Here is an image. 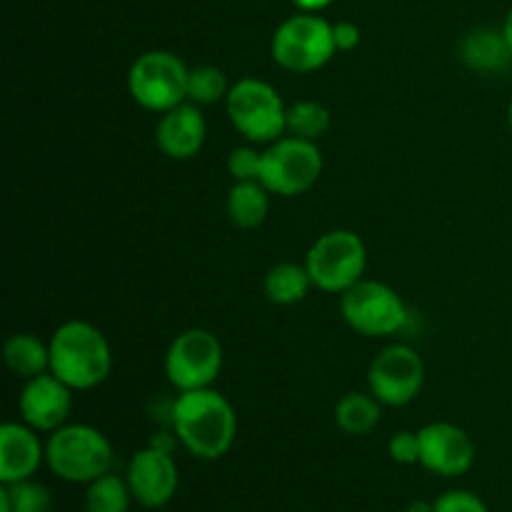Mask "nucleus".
<instances>
[{"mask_svg": "<svg viewBox=\"0 0 512 512\" xmlns=\"http://www.w3.org/2000/svg\"><path fill=\"white\" fill-rule=\"evenodd\" d=\"M170 428L193 458L218 460L233 448L238 415L230 400L218 390H188L173 400Z\"/></svg>", "mask_w": 512, "mask_h": 512, "instance_id": "nucleus-1", "label": "nucleus"}, {"mask_svg": "<svg viewBox=\"0 0 512 512\" xmlns=\"http://www.w3.org/2000/svg\"><path fill=\"white\" fill-rule=\"evenodd\" d=\"M113 350L108 338L85 320H68L50 338V373L70 390H93L108 380Z\"/></svg>", "mask_w": 512, "mask_h": 512, "instance_id": "nucleus-2", "label": "nucleus"}, {"mask_svg": "<svg viewBox=\"0 0 512 512\" xmlns=\"http://www.w3.org/2000/svg\"><path fill=\"white\" fill-rule=\"evenodd\" d=\"M113 460V445L93 425L65 423L45 443V463L65 483H93L113 470Z\"/></svg>", "mask_w": 512, "mask_h": 512, "instance_id": "nucleus-3", "label": "nucleus"}, {"mask_svg": "<svg viewBox=\"0 0 512 512\" xmlns=\"http://www.w3.org/2000/svg\"><path fill=\"white\" fill-rule=\"evenodd\" d=\"M225 110L233 128L253 145H270L285 133L288 105L278 90L258 78H240L230 85Z\"/></svg>", "mask_w": 512, "mask_h": 512, "instance_id": "nucleus-4", "label": "nucleus"}, {"mask_svg": "<svg viewBox=\"0 0 512 512\" xmlns=\"http://www.w3.org/2000/svg\"><path fill=\"white\" fill-rule=\"evenodd\" d=\"M305 268L313 280V288L343 295L345 290L363 280L365 268H368V248L353 230H330L310 245L305 255Z\"/></svg>", "mask_w": 512, "mask_h": 512, "instance_id": "nucleus-5", "label": "nucleus"}, {"mask_svg": "<svg viewBox=\"0 0 512 512\" xmlns=\"http://www.w3.org/2000/svg\"><path fill=\"white\" fill-rule=\"evenodd\" d=\"M273 60L288 73H315L325 68L338 53L333 25L318 13H298L283 20L270 43Z\"/></svg>", "mask_w": 512, "mask_h": 512, "instance_id": "nucleus-6", "label": "nucleus"}, {"mask_svg": "<svg viewBox=\"0 0 512 512\" xmlns=\"http://www.w3.org/2000/svg\"><path fill=\"white\" fill-rule=\"evenodd\" d=\"M190 68L170 50H148L128 70V93L140 108L168 113L188 100Z\"/></svg>", "mask_w": 512, "mask_h": 512, "instance_id": "nucleus-7", "label": "nucleus"}, {"mask_svg": "<svg viewBox=\"0 0 512 512\" xmlns=\"http://www.w3.org/2000/svg\"><path fill=\"white\" fill-rule=\"evenodd\" d=\"M340 315L350 330L365 338H388L408 325V305L390 285L360 280L340 295Z\"/></svg>", "mask_w": 512, "mask_h": 512, "instance_id": "nucleus-8", "label": "nucleus"}, {"mask_svg": "<svg viewBox=\"0 0 512 512\" xmlns=\"http://www.w3.org/2000/svg\"><path fill=\"white\" fill-rule=\"evenodd\" d=\"M323 175V153L313 140L278 138L263 150L260 183L273 195L293 198L313 188Z\"/></svg>", "mask_w": 512, "mask_h": 512, "instance_id": "nucleus-9", "label": "nucleus"}, {"mask_svg": "<svg viewBox=\"0 0 512 512\" xmlns=\"http://www.w3.org/2000/svg\"><path fill=\"white\" fill-rule=\"evenodd\" d=\"M220 370H223V345L210 330H183L165 353V375L180 393L210 388L218 380Z\"/></svg>", "mask_w": 512, "mask_h": 512, "instance_id": "nucleus-10", "label": "nucleus"}, {"mask_svg": "<svg viewBox=\"0 0 512 512\" xmlns=\"http://www.w3.org/2000/svg\"><path fill=\"white\" fill-rule=\"evenodd\" d=\"M425 385V363L410 345H388L368 368V388L388 408L413 403Z\"/></svg>", "mask_w": 512, "mask_h": 512, "instance_id": "nucleus-11", "label": "nucleus"}, {"mask_svg": "<svg viewBox=\"0 0 512 512\" xmlns=\"http://www.w3.org/2000/svg\"><path fill=\"white\" fill-rule=\"evenodd\" d=\"M125 480H128L135 503L148 510H158L175 498L180 475L173 453L148 445L130 458Z\"/></svg>", "mask_w": 512, "mask_h": 512, "instance_id": "nucleus-12", "label": "nucleus"}, {"mask_svg": "<svg viewBox=\"0 0 512 512\" xmlns=\"http://www.w3.org/2000/svg\"><path fill=\"white\" fill-rule=\"evenodd\" d=\"M420 465L440 478L465 475L475 463V443L453 423H430L418 430Z\"/></svg>", "mask_w": 512, "mask_h": 512, "instance_id": "nucleus-13", "label": "nucleus"}, {"mask_svg": "<svg viewBox=\"0 0 512 512\" xmlns=\"http://www.w3.org/2000/svg\"><path fill=\"white\" fill-rule=\"evenodd\" d=\"M70 393L73 390L63 380L55 378L53 373L25 380L18 400L20 418L38 433H55L68 423L70 408H73V395Z\"/></svg>", "mask_w": 512, "mask_h": 512, "instance_id": "nucleus-14", "label": "nucleus"}, {"mask_svg": "<svg viewBox=\"0 0 512 512\" xmlns=\"http://www.w3.org/2000/svg\"><path fill=\"white\" fill-rule=\"evenodd\" d=\"M205 138H208V125L200 113V105L190 103V100L163 113L158 130H155V143H158L160 153L168 155L170 160L195 158L203 150Z\"/></svg>", "mask_w": 512, "mask_h": 512, "instance_id": "nucleus-15", "label": "nucleus"}, {"mask_svg": "<svg viewBox=\"0 0 512 512\" xmlns=\"http://www.w3.org/2000/svg\"><path fill=\"white\" fill-rule=\"evenodd\" d=\"M45 460V445L38 430L25 423H3L0 428V483H20L38 473Z\"/></svg>", "mask_w": 512, "mask_h": 512, "instance_id": "nucleus-16", "label": "nucleus"}, {"mask_svg": "<svg viewBox=\"0 0 512 512\" xmlns=\"http://www.w3.org/2000/svg\"><path fill=\"white\" fill-rule=\"evenodd\" d=\"M460 58L475 73H498L508 68L512 50L505 38L503 28H475L460 43Z\"/></svg>", "mask_w": 512, "mask_h": 512, "instance_id": "nucleus-17", "label": "nucleus"}, {"mask_svg": "<svg viewBox=\"0 0 512 512\" xmlns=\"http://www.w3.org/2000/svg\"><path fill=\"white\" fill-rule=\"evenodd\" d=\"M228 218L235 228L255 230L265 223L270 213V190L260 180L235 183L228 193Z\"/></svg>", "mask_w": 512, "mask_h": 512, "instance_id": "nucleus-18", "label": "nucleus"}, {"mask_svg": "<svg viewBox=\"0 0 512 512\" xmlns=\"http://www.w3.org/2000/svg\"><path fill=\"white\" fill-rule=\"evenodd\" d=\"M5 368L20 380L50 373V343H43L33 333L10 335L3 348Z\"/></svg>", "mask_w": 512, "mask_h": 512, "instance_id": "nucleus-19", "label": "nucleus"}, {"mask_svg": "<svg viewBox=\"0 0 512 512\" xmlns=\"http://www.w3.org/2000/svg\"><path fill=\"white\" fill-rule=\"evenodd\" d=\"M380 405L383 403L373 393L353 390L335 403V425L345 435H355V438L373 433L380 423Z\"/></svg>", "mask_w": 512, "mask_h": 512, "instance_id": "nucleus-20", "label": "nucleus"}, {"mask_svg": "<svg viewBox=\"0 0 512 512\" xmlns=\"http://www.w3.org/2000/svg\"><path fill=\"white\" fill-rule=\"evenodd\" d=\"M313 288L308 268L298 263H278L265 273L263 290L265 298L275 305H295L305 300L308 290Z\"/></svg>", "mask_w": 512, "mask_h": 512, "instance_id": "nucleus-21", "label": "nucleus"}, {"mask_svg": "<svg viewBox=\"0 0 512 512\" xmlns=\"http://www.w3.org/2000/svg\"><path fill=\"white\" fill-rule=\"evenodd\" d=\"M133 500L128 480L115 475L113 470L85 488V512H128Z\"/></svg>", "mask_w": 512, "mask_h": 512, "instance_id": "nucleus-22", "label": "nucleus"}, {"mask_svg": "<svg viewBox=\"0 0 512 512\" xmlns=\"http://www.w3.org/2000/svg\"><path fill=\"white\" fill-rule=\"evenodd\" d=\"M330 130V110L318 100H298L288 105L285 133L303 140H318Z\"/></svg>", "mask_w": 512, "mask_h": 512, "instance_id": "nucleus-23", "label": "nucleus"}, {"mask_svg": "<svg viewBox=\"0 0 512 512\" xmlns=\"http://www.w3.org/2000/svg\"><path fill=\"white\" fill-rule=\"evenodd\" d=\"M0 512H53V495L38 480H20L0 488Z\"/></svg>", "mask_w": 512, "mask_h": 512, "instance_id": "nucleus-24", "label": "nucleus"}, {"mask_svg": "<svg viewBox=\"0 0 512 512\" xmlns=\"http://www.w3.org/2000/svg\"><path fill=\"white\" fill-rule=\"evenodd\" d=\"M230 85L228 78L215 65H200V68H190L188 75V100L195 105H215L220 100L228 98Z\"/></svg>", "mask_w": 512, "mask_h": 512, "instance_id": "nucleus-25", "label": "nucleus"}, {"mask_svg": "<svg viewBox=\"0 0 512 512\" xmlns=\"http://www.w3.org/2000/svg\"><path fill=\"white\" fill-rule=\"evenodd\" d=\"M260 168H263V150L250 145H240L233 148L228 155V173L233 175L235 183H245V180H260Z\"/></svg>", "mask_w": 512, "mask_h": 512, "instance_id": "nucleus-26", "label": "nucleus"}, {"mask_svg": "<svg viewBox=\"0 0 512 512\" xmlns=\"http://www.w3.org/2000/svg\"><path fill=\"white\" fill-rule=\"evenodd\" d=\"M435 503V512H490L485 500L470 490H448Z\"/></svg>", "mask_w": 512, "mask_h": 512, "instance_id": "nucleus-27", "label": "nucleus"}, {"mask_svg": "<svg viewBox=\"0 0 512 512\" xmlns=\"http://www.w3.org/2000/svg\"><path fill=\"white\" fill-rule=\"evenodd\" d=\"M390 458L398 465H418L420 463V438L418 433H410V430H403V433H395L388 443Z\"/></svg>", "mask_w": 512, "mask_h": 512, "instance_id": "nucleus-28", "label": "nucleus"}, {"mask_svg": "<svg viewBox=\"0 0 512 512\" xmlns=\"http://www.w3.org/2000/svg\"><path fill=\"white\" fill-rule=\"evenodd\" d=\"M333 38H335V48L340 53H350L360 45V28L350 20H340V23L333 25Z\"/></svg>", "mask_w": 512, "mask_h": 512, "instance_id": "nucleus-29", "label": "nucleus"}, {"mask_svg": "<svg viewBox=\"0 0 512 512\" xmlns=\"http://www.w3.org/2000/svg\"><path fill=\"white\" fill-rule=\"evenodd\" d=\"M148 445H153V448H158V450H165V453H173L175 445H180V440H178V435H175V430L170 428V430H158V433L150 438Z\"/></svg>", "mask_w": 512, "mask_h": 512, "instance_id": "nucleus-30", "label": "nucleus"}, {"mask_svg": "<svg viewBox=\"0 0 512 512\" xmlns=\"http://www.w3.org/2000/svg\"><path fill=\"white\" fill-rule=\"evenodd\" d=\"M293 3L300 13H320V10L328 8L333 0H293Z\"/></svg>", "mask_w": 512, "mask_h": 512, "instance_id": "nucleus-31", "label": "nucleus"}, {"mask_svg": "<svg viewBox=\"0 0 512 512\" xmlns=\"http://www.w3.org/2000/svg\"><path fill=\"white\" fill-rule=\"evenodd\" d=\"M405 512H435V503H428V500H413Z\"/></svg>", "mask_w": 512, "mask_h": 512, "instance_id": "nucleus-32", "label": "nucleus"}, {"mask_svg": "<svg viewBox=\"0 0 512 512\" xmlns=\"http://www.w3.org/2000/svg\"><path fill=\"white\" fill-rule=\"evenodd\" d=\"M503 33H505V38H508V45H510V50H512V8H510V13L505 15Z\"/></svg>", "mask_w": 512, "mask_h": 512, "instance_id": "nucleus-33", "label": "nucleus"}, {"mask_svg": "<svg viewBox=\"0 0 512 512\" xmlns=\"http://www.w3.org/2000/svg\"><path fill=\"white\" fill-rule=\"evenodd\" d=\"M508 123H510V130H512V100H510V108H508Z\"/></svg>", "mask_w": 512, "mask_h": 512, "instance_id": "nucleus-34", "label": "nucleus"}]
</instances>
